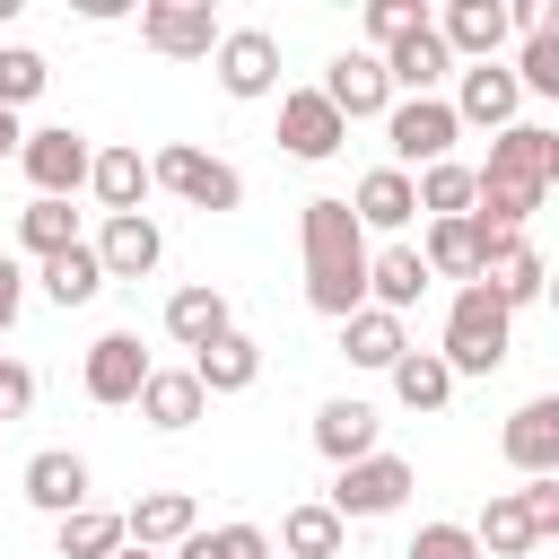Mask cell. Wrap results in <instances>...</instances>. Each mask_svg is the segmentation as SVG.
<instances>
[{
  "label": "cell",
  "instance_id": "cell-1",
  "mask_svg": "<svg viewBox=\"0 0 559 559\" xmlns=\"http://www.w3.org/2000/svg\"><path fill=\"white\" fill-rule=\"evenodd\" d=\"M297 245H306V306L314 314H358L367 306V227L349 218L341 192H314L297 210Z\"/></svg>",
  "mask_w": 559,
  "mask_h": 559
},
{
  "label": "cell",
  "instance_id": "cell-2",
  "mask_svg": "<svg viewBox=\"0 0 559 559\" xmlns=\"http://www.w3.org/2000/svg\"><path fill=\"white\" fill-rule=\"evenodd\" d=\"M507 349H515V314L480 288V280H463L454 288V306H445V376H498L507 367Z\"/></svg>",
  "mask_w": 559,
  "mask_h": 559
},
{
  "label": "cell",
  "instance_id": "cell-3",
  "mask_svg": "<svg viewBox=\"0 0 559 559\" xmlns=\"http://www.w3.org/2000/svg\"><path fill=\"white\" fill-rule=\"evenodd\" d=\"M148 183L175 192V201H192V210H236V201H245V175H236L227 157L192 148V140H166V148L148 157Z\"/></svg>",
  "mask_w": 559,
  "mask_h": 559
},
{
  "label": "cell",
  "instance_id": "cell-4",
  "mask_svg": "<svg viewBox=\"0 0 559 559\" xmlns=\"http://www.w3.org/2000/svg\"><path fill=\"white\" fill-rule=\"evenodd\" d=\"M384 140H393V166L411 175V166H445L454 140H463V122H454L445 96H393L384 105Z\"/></svg>",
  "mask_w": 559,
  "mask_h": 559
},
{
  "label": "cell",
  "instance_id": "cell-5",
  "mask_svg": "<svg viewBox=\"0 0 559 559\" xmlns=\"http://www.w3.org/2000/svg\"><path fill=\"white\" fill-rule=\"evenodd\" d=\"M419 489V472L402 463V454H358V463H341V480H332V515L341 524H376V515H393L402 498Z\"/></svg>",
  "mask_w": 559,
  "mask_h": 559
},
{
  "label": "cell",
  "instance_id": "cell-6",
  "mask_svg": "<svg viewBox=\"0 0 559 559\" xmlns=\"http://www.w3.org/2000/svg\"><path fill=\"white\" fill-rule=\"evenodd\" d=\"M87 131H70V122H44V131H26L17 140V166H26V183H35V201H70L79 183H87Z\"/></svg>",
  "mask_w": 559,
  "mask_h": 559
},
{
  "label": "cell",
  "instance_id": "cell-7",
  "mask_svg": "<svg viewBox=\"0 0 559 559\" xmlns=\"http://www.w3.org/2000/svg\"><path fill=\"white\" fill-rule=\"evenodd\" d=\"M218 35H227V26H218L210 0H148V9H140V44L166 52V61H210Z\"/></svg>",
  "mask_w": 559,
  "mask_h": 559
},
{
  "label": "cell",
  "instance_id": "cell-8",
  "mask_svg": "<svg viewBox=\"0 0 559 559\" xmlns=\"http://www.w3.org/2000/svg\"><path fill=\"white\" fill-rule=\"evenodd\" d=\"M480 183H515V192H550V175H559V131H542V122H507L498 140H489V166H472Z\"/></svg>",
  "mask_w": 559,
  "mask_h": 559
},
{
  "label": "cell",
  "instance_id": "cell-9",
  "mask_svg": "<svg viewBox=\"0 0 559 559\" xmlns=\"http://www.w3.org/2000/svg\"><path fill=\"white\" fill-rule=\"evenodd\" d=\"M79 384H87V402H105V411L140 402V384H148V349H140V332H96Z\"/></svg>",
  "mask_w": 559,
  "mask_h": 559
},
{
  "label": "cell",
  "instance_id": "cell-10",
  "mask_svg": "<svg viewBox=\"0 0 559 559\" xmlns=\"http://www.w3.org/2000/svg\"><path fill=\"white\" fill-rule=\"evenodd\" d=\"M210 70H218L227 96H271V87H280V44H271V26H227L218 52H210Z\"/></svg>",
  "mask_w": 559,
  "mask_h": 559
},
{
  "label": "cell",
  "instance_id": "cell-11",
  "mask_svg": "<svg viewBox=\"0 0 559 559\" xmlns=\"http://www.w3.org/2000/svg\"><path fill=\"white\" fill-rule=\"evenodd\" d=\"M341 140H349V122H341V114H332V105H323L314 87H288V96H280V148H288V157L323 166V157H332Z\"/></svg>",
  "mask_w": 559,
  "mask_h": 559
},
{
  "label": "cell",
  "instance_id": "cell-12",
  "mask_svg": "<svg viewBox=\"0 0 559 559\" xmlns=\"http://www.w3.org/2000/svg\"><path fill=\"white\" fill-rule=\"evenodd\" d=\"M498 454L524 472V480H542V472H559V402L550 393H533L507 428H498Z\"/></svg>",
  "mask_w": 559,
  "mask_h": 559
},
{
  "label": "cell",
  "instance_id": "cell-13",
  "mask_svg": "<svg viewBox=\"0 0 559 559\" xmlns=\"http://www.w3.org/2000/svg\"><path fill=\"white\" fill-rule=\"evenodd\" d=\"M341 122H367V114H384L393 105V87H384V61L376 52H341L332 70H323V87H314Z\"/></svg>",
  "mask_w": 559,
  "mask_h": 559
},
{
  "label": "cell",
  "instance_id": "cell-14",
  "mask_svg": "<svg viewBox=\"0 0 559 559\" xmlns=\"http://www.w3.org/2000/svg\"><path fill=\"white\" fill-rule=\"evenodd\" d=\"M87 253H96V271H105V280H148V271H157V253H166V236H157V218H148V210H131V218H105V236H96Z\"/></svg>",
  "mask_w": 559,
  "mask_h": 559
},
{
  "label": "cell",
  "instance_id": "cell-15",
  "mask_svg": "<svg viewBox=\"0 0 559 559\" xmlns=\"http://www.w3.org/2000/svg\"><path fill=\"white\" fill-rule=\"evenodd\" d=\"M542 280H550V271H542V253H533L524 236H489V245H480V288H489L507 314H515V306H533V297H542Z\"/></svg>",
  "mask_w": 559,
  "mask_h": 559
},
{
  "label": "cell",
  "instance_id": "cell-16",
  "mask_svg": "<svg viewBox=\"0 0 559 559\" xmlns=\"http://www.w3.org/2000/svg\"><path fill=\"white\" fill-rule=\"evenodd\" d=\"M183 533H201V507H192L183 489H148V498L122 507V542H131V550H175Z\"/></svg>",
  "mask_w": 559,
  "mask_h": 559
},
{
  "label": "cell",
  "instance_id": "cell-17",
  "mask_svg": "<svg viewBox=\"0 0 559 559\" xmlns=\"http://www.w3.org/2000/svg\"><path fill=\"white\" fill-rule=\"evenodd\" d=\"M376 61H384V87H393V96H437V79L454 70V52L437 44V26H411V35L384 44Z\"/></svg>",
  "mask_w": 559,
  "mask_h": 559
},
{
  "label": "cell",
  "instance_id": "cell-18",
  "mask_svg": "<svg viewBox=\"0 0 559 559\" xmlns=\"http://www.w3.org/2000/svg\"><path fill=\"white\" fill-rule=\"evenodd\" d=\"M515 70L507 61H472L463 70V87H454V122H480V131H507L515 122Z\"/></svg>",
  "mask_w": 559,
  "mask_h": 559
},
{
  "label": "cell",
  "instance_id": "cell-19",
  "mask_svg": "<svg viewBox=\"0 0 559 559\" xmlns=\"http://www.w3.org/2000/svg\"><path fill=\"white\" fill-rule=\"evenodd\" d=\"M87 192L105 201V218H131L157 183H148V157H140V148H96V157H87Z\"/></svg>",
  "mask_w": 559,
  "mask_h": 559
},
{
  "label": "cell",
  "instance_id": "cell-20",
  "mask_svg": "<svg viewBox=\"0 0 559 559\" xmlns=\"http://www.w3.org/2000/svg\"><path fill=\"white\" fill-rule=\"evenodd\" d=\"M314 454H323V463H358V454H376V402H358V393L323 402V411H314Z\"/></svg>",
  "mask_w": 559,
  "mask_h": 559
},
{
  "label": "cell",
  "instance_id": "cell-21",
  "mask_svg": "<svg viewBox=\"0 0 559 559\" xmlns=\"http://www.w3.org/2000/svg\"><path fill=\"white\" fill-rule=\"evenodd\" d=\"M26 498H35L44 515H79V507H87V463H79L70 445L26 454Z\"/></svg>",
  "mask_w": 559,
  "mask_h": 559
},
{
  "label": "cell",
  "instance_id": "cell-22",
  "mask_svg": "<svg viewBox=\"0 0 559 559\" xmlns=\"http://www.w3.org/2000/svg\"><path fill=\"white\" fill-rule=\"evenodd\" d=\"M463 533H472V550H480V559H524V550H542V533H533V515H524V498H515V489H489L480 524H463Z\"/></svg>",
  "mask_w": 559,
  "mask_h": 559
},
{
  "label": "cell",
  "instance_id": "cell-23",
  "mask_svg": "<svg viewBox=\"0 0 559 559\" xmlns=\"http://www.w3.org/2000/svg\"><path fill=\"white\" fill-rule=\"evenodd\" d=\"M507 35H515V26H507V0H454L445 26H437V44H445V52H472V61H498Z\"/></svg>",
  "mask_w": 559,
  "mask_h": 559
},
{
  "label": "cell",
  "instance_id": "cell-24",
  "mask_svg": "<svg viewBox=\"0 0 559 559\" xmlns=\"http://www.w3.org/2000/svg\"><path fill=\"white\" fill-rule=\"evenodd\" d=\"M218 332H236V323H227V297H218L210 280H192V288L166 297V341H175V349H210Z\"/></svg>",
  "mask_w": 559,
  "mask_h": 559
},
{
  "label": "cell",
  "instance_id": "cell-25",
  "mask_svg": "<svg viewBox=\"0 0 559 559\" xmlns=\"http://www.w3.org/2000/svg\"><path fill=\"white\" fill-rule=\"evenodd\" d=\"M419 288H428V262H419V245H384V253H367V306L402 314V306H419Z\"/></svg>",
  "mask_w": 559,
  "mask_h": 559
},
{
  "label": "cell",
  "instance_id": "cell-26",
  "mask_svg": "<svg viewBox=\"0 0 559 559\" xmlns=\"http://www.w3.org/2000/svg\"><path fill=\"white\" fill-rule=\"evenodd\" d=\"M402 349H411L402 314H384V306H358V314H341V358H349V367H393Z\"/></svg>",
  "mask_w": 559,
  "mask_h": 559
},
{
  "label": "cell",
  "instance_id": "cell-27",
  "mask_svg": "<svg viewBox=\"0 0 559 559\" xmlns=\"http://www.w3.org/2000/svg\"><path fill=\"white\" fill-rule=\"evenodd\" d=\"M262 376V341H245V332H218L210 349H192V384L201 393H245Z\"/></svg>",
  "mask_w": 559,
  "mask_h": 559
},
{
  "label": "cell",
  "instance_id": "cell-28",
  "mask_svg": "<svg viewBox=\"0 0 559 559\" xmlns=\"http://www.w3.org/2000/svg\"><path fill=\"white\" fill-rule=\"evenodd\" d=\"M480 227L472 218H428V245H419V262H428V280H480Z\"/></svg>",
  "mask_w": 559,
  "mask_h": 559
},
{
  "label": "cell",
  "instance_id": "cell-29",
  "mask_svg": "<svg viewBox=\"0 0 559 559\" xmlns=\"http://www.w3.org/2000/svg\"><path fill=\"white\" fill-rule=\"evenodd\" d=\"M201 384H192V367H148V384H140V419L148 428H192L201 419Z\"/></svg>",
  "mask_w": 559,
  "mask_h": 559
},
{
  "label": "cell",
  "instance_id": "cell-30",
  "mask_svg": "<svg viewBox=\"0 0 559 559\" xmlns=\"http://www.w3.org/2000/svg\"><path fill=\"white\" fill-rule=\"evenodd\" d=\"M411 175L402 166H376V175H358V192H349V218L358 227H411Z\"/></svg>",
  "mask_w": 559,
  "mask_h": 559
},
{
  "label": "cell",
  "instance_id": "cell-31",
  "mask_svg": "<svg viewBox=\"0 0 559 559\" xmlns=\"http://www.w3.org/2000/svg\"><path fill=\"white\" fill-rule=\"evenodd\" d=\"M341 533H349V524H341L323 498H306V507L280 515V550H288V559H341Z\"/></svg>",
  "mask_w": 559,
  "mask_h": 559
},
{
  "label": "cell",
  "instance_id": "cell-32",
  "mask_svg": "<svg viewBox=\"0 0 559 559\" xmlns=\"http://www.w3.org/2000/svg\"><path fill=\"white\" fill-rule=\"evenodd\" d=\"M17 245H26L35 262L70 253V245H79V210H70V201H26V210H17Z\"/></svg>",
  "mask_w": 559,
  "mask_h": 559
},
{
  "label": "cell",
  "instance_id": "cell-33",
  "mask_svg": "<svg viewBox=\"0 0 559 559\" xmlns=\"http://www.w3.org/2000/svg\"><path fill=\"white\" fill-rule=\"evenodd\" d=\"M384 376H393V393H402L411 411H445V393H454V376H445V358H437V349H402Z\"/></svg>",
  "mask_w": 559,
  "mask_h": 559
},
{
  "label": "cell",
  "instance_id": "cell-34",
  "mask_svg": "<svg viewBox=\"0 0 559 559\" xmlns=\"http://www.w3.org/2000/svg\"><path fill=\"white\" fill-rule=\"evenodd\" d=\"M96 288H105V271H96V253H87V236H79L70 253H52V262H44V297H52L61 314H70V306H87Z\"/></svg>",
  "mask_w": 559,
  "mask_h": 559
},
{
  "label": "cell",
  "instance_id": "cell-35",
  "mask_svg": "<svg viewBox=\"0 0 559 559\" xmlns=\"http://www.w3.org/2000/svg\"><path fill=\"white\" fill-rule=\"evenodd\" d=\"M52 550H61V559H114V550H122V515H105V507H79V515H61Z\"/></svg>",
  "mask_w": 559,
  "mask_h": 559
},
{
  "label": "cell",
  "instance_id": "cell-36",
  "mask_svg": "<svg viewBox=\"0 0 559 559\" xmlns=\"http://www.w3.org/2000/svg\"><path fill=\"white\" fill-rule=\"evenodd\" d=\"M175 559H271V533L262 524H218V533H183Z\"/></svg>",
  "mask_w": 559,
  "mask_h": 559
},
{
  "label": "cell",
  "instance_id": "cell-37",
  "mask_svg": "<svg viewBox=\"0 0 559 559\" xmlns=\"http://www.w3.org/2000/svg\"><path fill=\"white\" fill-rule=\"evenodd\" d=\"M515 87H533V96H559V26H550V17H542V26H524Z\"/></svg>",
  "mask_w": 559,
  "mask_h": 559
},
{
  "label": "cell",
  "instance_id": "cell-38",
  "mask_svg": "<svg viewBox=\"0 0 559 559\" xmlns=\"http://www.w3.org/2000/svg\"><path fill=\"white\" fill-rule=\"evenodd\" d=\"M411 201L437 210V218H463V210H472V166H454V157H445V166H419Z\"/></svg>",
  "mask_w": 559,
  "mask_h": 559
},
{
  "label": "cell",
  "instance_id": "cell-39",
  "mask_svg": "<svg viewBox=\"0 0 559 559\" xmlns=\"http://www.w3.org/2000/svg\"><path fill=\"white\" fill-rule=\"evenodd\" d=\"M44 79H52V61L35 52V44H0V105L17 114V105H35L44 96Z\"/></svg>",
  "mask_w": 559,
  "mask_h": 559
},
{
  "label": "cell",
  "instance_id": "cell-40",
  "mask_svg": "<svg viewBox=\"0 0 559 559\" xmlns=\"http://www.w3.org/2000/svg\"><path fill=\"white\" fill-rule=\"evenodd\" d=\"M402 559H480V550H472V533H463V524H419Z\"/></svg>",
  "mask_w": 559,
  "mask_h": 559
},
{
  "label": "cell",
  "instance_id": "cell-41",
  "mask_svg": "<svg viewBox=\"0 0 559 559\" xmlns=\"http://www.w3.org/2000/svg\"><path fill=\"white\" fill-rule=\"evenodd\" d=\"M411 26H428L419 0H367V35H376V44H402Z\"/></svg>",
  "mask_w": 559,
  "mask_h": 559
},
{
  "label": "cell",
  "instance_id": "cell-42",
  "mask_svg": "<svg viewBox=\"0 0 559 559\" xmlns=\"http://www.w3.org/2000/svg\"><path fill=\"white\" fill-rule=\"evenodd\" d=\"M515 498H524V515H533V533L550 542V533H559V472H542V480H524Z\"/></svg>",
  "mask_w": 559,
  "mask_h": 559
},
{
  "label": "cell",
  "instance_id": "cell-43",
  "mask_svg": "<svg viewBox=\"0 0 559 559\" xmlns=\"http://www.w3.org/2000/svg\"><path fill=\"white\" fill-rule=\"evenodd\" d=\"M26 402H35V367L0 358V419H26Z\"/></svg>",
  "mask_w": 559,
  "mask_h": 559
},
{
  "label": "cell",
  "instance_id": "cell-44",
  "mask_svg": "<svg viewBox=\"0 0 559 559\" xmlns=\"http://www.w3.org/2000/svg\"><path fill=\"white\" fill-rule=\"evenodd\" d=\"M17 306H26V271H17L9 253H0V332L17 323Z\"/></svg>",
  "mask_w": 559,
  "mask_h": 559
},
{
  "label": "cell",
  "instance_id": "cell-45",
  "mask_svg": "<svg viewBox=\"0 0 559 559\" xmlns=\"http://www.w3.org/2000/svg\"><path fill=\"white\" fill-rule=\"evenodd\" d=\"M17 140H26V131H17V114L0 105V157H17Z\"/></svg>",
  "mask_w": 559,
  "mask_h": 559
},
{
  "label": "cell",
  "instance_id": "cell-46",
  "mask_svg": "<svg viewBox=\"0 0 559 559\" xmlns=\"http://www.w3.org/2000/svg\"><path fill=\"white\" fill-rule=\"evenodd\" d=\"M114 559H166V550H131V542H122V550H114Z\"/></svg>",
  "mask_w": 559,
  "mask_h": 559
}]
</instances>
